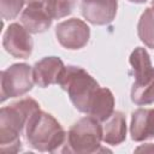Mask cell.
<instances>
[{
    "label": "cell",
    "mask_w": 154,
    "mask_h": 154,
    "mask_svg": "<svg viewBox=\"0 0 154 154\" xmlns=\"http://www.w3.org/2000/svg\"><path fill=\"white\" fill-rule=\"evenodd\" d=\"M40 105L31 97L4 106L0 109V152L17 153L22 149L20 135H24L26 124Z\"/></svg>",
    "instance_id": "obj_1"
},
{
    "label": "cell",
    "mask_w": 154,
    "mask_h": 154,
    "mask_svg": "<svg viewBox=\"0 0 154 154\" xmlns=\"http://www.w3.org/2000/svg\"><path fill=\"white\" fill-rule=\"evenodd\" d=\"M66 135L61 124L51 113L41 109L32 114L24 131L29 147L42 153H64Z\"/></svg>",
    "instance_id": "obj_2"
},
{
    "label": "cell",
    "mask_w": 154,
    "mask_h": 154,
    "mask_svg": "<svg viewBox=\"0 0 154 154\" xmlns=\"http://www.w3.org/2000/svg\"><path fill=\"white\" fill-rule=\"evenodd\" d=\"M58 84L67 93L75 108L84 114H88L91 102L101 88L96 79L83 67L75 65H67L64 67Z\"/></svg>",
    "instance_id": "obj_3"
},
{
    "label": "cell",
    "mask_w": 154,
    "mask_h": 154,
    "mask_svg": "<svg viewBox=\"0 0 154 154\" xmlns=\"http://www.w3.org/2000/svg\"><path fill=\"white\" fill-rule=\"evenodd\" d=\"M102 125L95 118L87 116L78 119L69 129L64 153L91 154L101 150Z\"/></svg>",
    "instance_id": "obj_4"
},
{
    "label": "cell",
    "mask_w": 154,
    "mask_h": 154,
    "mask_svg": "<svg viewBox=\"0 0 154 154\" xmlns=\"http://www.w3.org/2000/svg\"><path fill=\"white\" fill-rule=\"evenodd\" d=\"M35 81L32 67L25 63L12 64L0 73V101L18 97L32 89Z\"/></svg>",
    "instance_id": "obj_5"
},
{
    "label": "cell",
    "mask_w": 154,
    "mask_h": 154,
    "mask_svg": "<svg viewBox=\"0 0 154 154\" xmlns=\"http://www.w3.org/2000/svg\"><path fill=\"white\" fill-rule=\"evenodd\" d=\"M55 37L66 49H81L89 42L90 28L78 18H70L58 23L55 26Z\"/></svg>",
    "instance_id": "obj_6"
},
{
    "label": "cell",
    "mask_w": 154,
    "mask_h": 154,
    "mask_svg": "<svg viewBox=\"0 0 154 154\" xmlns=\"http://www.w3.org/2000/svg\"><path fill=\"white\" fill-rule=\"evenodd\" d=\"M2 46L13 58L26 59L32 53L34 41L30 32L22 24L12 23L4 32Z\"/></svg>",
    "instance_id": "obj_7"
},
{
    "label": "cell",
    "mask_w": 154,
    "mask_h": 154,
    "mask_svg": "<svg viewBox=\"0 0 154 154\" xmlns=\"http://www.w3.org/2000/svg\"><path fill=\"white\" fill-rule=\"evenodd\" d=\"M118 0H82L81 13L94 25H107L116 18Z\"/></svg>",
    "instance_id": "obj_8"
},
{
    "label": "cell",
    "mask_w": 154,
    "mask_h": 154,
    "mask_svg": "<svg viewBox=\"0 0 154 154\" xmlns=\"http://www.w3.org/2000/svg\"><path fill=\"white\" fill-rule=\"evenodd\" d=\"M64 61L59 57H45L36 61L32 66L35 84L41 88H47L52 84H58L60 75L64 70Z\"/></svg>",
    "instance_id": "obj_9"
},
{
    "label": "cell",
    "mask_w": 154,
    "mask_h": 154,
    "mask_svg": "<svg viewBox=\"0 0 154 154\" xmlns=\"http://www.w3.org/2000/svg\"><path fill=\"white\" fill-rule=\"evenodd\" d=\"M20 24L30 34H41L52 25V16L47 11L45 4H31L20 13Z\"/></svg>",
    "instance_id": "obj_10"
},
{
    "label": "cell",
    "mask_w": 154,
    "mask_h": 154,
    "mask_svg": "<svg viewBox=\"0 0 154 154\" xmlns=\"http://www.w3.org/2000/svg\"><path fill=\"white\" fill-rule=\"evenodd\" d=\"M102 125V142L109 146H117L125 141L126 138V119L125 116L114 111L106 120L101 123Z\"/></svg>",
    "instance_id": "obj_11"
},
{
    "label": "cell",
    "mask_w": 154,
    "mask_h": 154,
    "mask_svg": "<svg viewBox=\"0 0 154 154\" xmlns=\"http://www.w3.org/2000/svg\"><path fill=\"white\" fill-rule=\"evenodd\" d=\"M131 101L137 106L154 103V67L135 78L131 87Z\"/></svg>",
    "instance_id": "obj_12"
},
{
    "label": "cell",
    "mask_w": 154,
    "mask_h": 154,
    "mask_svg": "<svg viewBox=\"0 0 154 154\" xmlns=\"http://www.w3.org/2000/svg\"><path fill=\"white\" fill-rule=\"evenodd\" d=\"M114 96L108 88H100L87 116H90L102 123L114 112Z\"/></svg>",
    "instance_id": "obj_13"
},
{
    "label": "cell",
    "mask_w": 154,
    "mask_h": 154,
    "mask_svg": "<svg viewBox=\"0 0 154 154\" xmlns=\"http://www.w3.org/2000/svg\"><path fill=\"white\" fill-rule=\"evenodd\" d=\"M131 140L142 142L150 138V108H137L131 114Z\"/></svg>",
    "instance_id": "obj_14"
},
{
    "label": "cell",
    "mask_w": 154,
    "mask_h": 154,
    "mask_svg": "<svg viewBox=\"0 0 154 154\" xmlns=\"http://www.w3.org/2000/svg\"><path fill=\"white\" fill-rule=\"evenodd\" d=\"M137 35L148 47L154 49V7H147L137 23Z\"/></svg>",
    "instance_id": "obj_15"
},
{
    "label": "cell",
    "mask_w": 154,
    "mask_h": 154,
    "mask_svg": "<svg viewBox=\"0 0 154 154\" xmlns=\"http://www.w3.org/2000/svg\"><path fill=\"white\" fill-rule=\"evenodd\" d=\"M129 63L131 65L135 78L144 75L146 72H148L153 69L150 55L148 54L147 49L143 47H136L131 52L130 58H129Z\"/></svg>",
    "instance_id": "obj_16"
},
{
    "label": "cell",
    "mask_w": 154,
    "mask_h": 154,
    "mask_svg": "<svg viewBox=\"0 0 154 154\" xmlns=\"http://www.w3.org/2000/svg\"><path fill=\"white\" fill-rule=\"evenodd\" d=\"M77 0H46L45 6L53 19H61L72 13Z\"/></svg>",
    "instance_id": "obj_17"
},
{
    "label": "cell",
    "mask_w": 154,
    "mask_h": 154,
    "mask_svg": "<svg viewBox=\"0 0 154 154\" xmlns=\"http://www.w3.org/2000/svg\"><path fill=\"white\" fill-rule=\"evenodd\" d=\"M24 4L25 0H0L1 18L4 20L14 19L23 10Z\"/></svg>",
    "instance_id": "obj_18"
},
{
    "label": "cell",
    "mask_w": 154,
    "mask_h": 154,
    "mask_svg": "<svg viewBox=\"0 0 154 154\" xmlns=\"http://www.w3.org/2000/svg\"><path fill=\"white\" fill-rule=\"evenodd\" d=\"M136 152H144V153H154V144L153 143H144L135 149Z\"/></svg>",
    "instance_id": "obj_19"
},
{
    "label": "cell",
    "mask_w": 154,
    "mask_h": 154,
    "mask_svg": "<svg viewBox=\"0 0 154 154\" xmlns=\"http://www.w3.org/2000/svg\"><path fill=\"white\" fill-rule=\"evenodd\" d=\"M150 135L154 138V108H150Z\"/></svg>",
    "instance_id": "obj_20"
},
{
    "label": "cell",
    "mask_w": 154,
    "mask_h": 154,
    "mask_svg": "<svg viewBox=\"0 0 154 154\" xmlns=\"http://www.w3.org/2000/svg\"><path fill=\"white\" fill-rule=\"evenodd\" d=\"M46 0H25L26 5H31V4H45Z\"/></svg>",
    "instance_id": "obj_21"
},
{
    "label": "cell",
    "mask_w": 154,
    "mask_h": 154,
    "mask_svg": "<svg viewBox=\"0 0 154 154\" xmlns=\"http://www.w3.org/2000/svg\"><path fill=\"white\" fill-rule=\"evenodd\" d=\"M130 2H134V4H144L147 0H128Z\"/></svg>",
    "instance_id": "obj_22"
},
{
    "label": "cell",
    "mask_w": 154,
    "mask_h": 154,
    "mask_svg": "<svg viewBox=\"0 0 154 154\" xmlns=\"http://www.w3.org/2000/svg\"><path fill=\"white\" fill-rule=\"evenodd\" d=\"M152 6L154 7V0H152Z\"/></svg>",
    "instance_id": "obj_23"
}]
</instances>
